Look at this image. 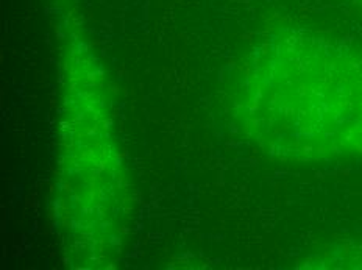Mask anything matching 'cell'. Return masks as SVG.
<instances>
[{
	"label": "cell",
	"mask_w": 362,
	"mask_h": 270,
	"mask_svg": "<svg viewBox=\"0 0 362 270\" xmlns=\"http://www.w3.org/2000/svg\"><path fill=\"white\" fill-rule=\"evenodd\" d=\"M359 4H361V5H362V0H359Z\"/></svg>",
	"instance_id": "1"
}]
</instances>
